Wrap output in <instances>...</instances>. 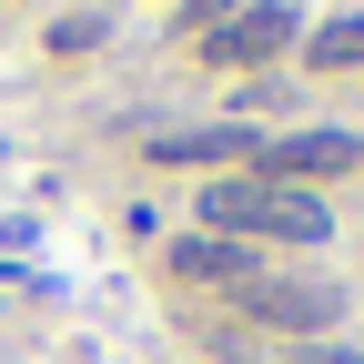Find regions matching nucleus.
<instances>
[{
  "label": "nucleus",
  "mask_w": 364,
  "mask_h": 364,
  "mask_svg": "<svg viewBox=\"0 0 364 364\" xmlns=\"http://www.w3.org/2000/svg\"><path fill=\"white\" fill-rule=\"evenodd\" d=\"M304 61H314V71H344V61H364V11H344V21H324V31L304 41Z\"/></svg>",
  "instance_id": "nucleus-7"
},
{
  "label": "nucleus",
  "mask_w": 364,
  "mask_h": 364,
  "mask_svg": "<svg viewBox=\"0 0 364 364\" xmlns=\"http://www.w3.org/2000/svg\"><path fill=\"white\" fill-rule=\"evenodd\" d=\"M203 233H253V243H334V203L294 193V182H213L203 193Z\"/></svg>",
  "instance_id": "nucleus-1"
},
{
  "label": "nucleus",
  "mask_w": 364,
  "mask_h": 364,
  "mask_svg": "<svg viewBox=\"0 0 364 364\" xmlns=\"http://www.w3.org/2000/svg\"><path fill=\"white\" fill-rule=\"evenodd\" d=\"M172 273H182V284H243V273H263L243 243H223V233H182L172 243Z\"/></svg>",
  "instance_id": "nucleus-6"
},
{
  "label": "nucleus",
  "mask_w": 364,
  "mask_h": 364,
  "mask_svg": "<svg viewBox=\"0 0 364 364\" xmlns=\"http://www.w3.org/2000/svg\"><path fill=\"white\" fill-rule=\"evenodd\" d=\"M233 304L253 314L263 334H304V344H324L344 324V284H334V273H243Z\"/></svg>",
  "instance_id": "nucleus-2"
},
{
  "label": "nucleus",
  "mask_w": 364,
  "mask_h": 364,
  "mask_svg": "<svg viewBox=\"0 0 364 364\" xmlns=\"http://www.w3.org/2000/svg\"><path fill=\"white\" fill-rule=\"evenodd\" d=\"M263 152V132L243 122H223V132H152V162H253Z\"/></svg>",
  "instance_id": "nucleus-5"
},
{
  "label": "nucleus",
  "mask_w": 364,
  "mask_h": 364,
  "mask_svg": "<svg viewBox=\"0 0 364 364\" xmlns=\"http://www.w3.org/2000/svg\"><path fill=\"white\" fill-rule=\"evenodd\" d=\"M233 11H243V0H182V21H193V31H203V41H213V31H223V21H233Z\"/></svg>",
  "instance_id": "nucleus-8"
},
{
  "label": "nucleus",
  "mask_w": 364,
  "mask_h": 364,
  "mask_svg": "<svg viewBox=\"0 0 364 364\" xmlns=\"http://www.w3.org/2000/svg\"><path fill=\"white\" fill-rule=\"evenodd\" d=\"M354 162H364L354 132H284V142L253 152V172H263V182H294V193H314L324 172H354Z\"/></svg>",
  "instance_id": "nucleus-4"
},
{
  "label": "nucleus",
  "mask_w": 364,
  "mask_h": 364,
  "mask_svg": "<svg viewBox=\"0 0 364 364\" xmlns=\"http://www.w3.org/2000/svg\"><path fill=\"white\" fill-rule=\"evenodd\" d=\"M294 41H304V21L284 11V0H263V11L243 0V11H233V21L203 41V61H223V71H253V61H284Z\"/></svg>",
  "instance_id": "nucleus-3"
},
{
  "label": "nucleus",
  "mask_w": 364,
  "mask_h": 364,
  "mask_svg": "<svg viewBox=\"0 0 364 364\" xmlns=\"http://www.w3.org/2000/svg\"><path fill=\"white\" fill-rule=\"evenodd\" d=\"M304 364H364V344H334L324 334V344H304Z\"/></svg>",
  "instance_id": "nucleus-9"
}]
</instances>
